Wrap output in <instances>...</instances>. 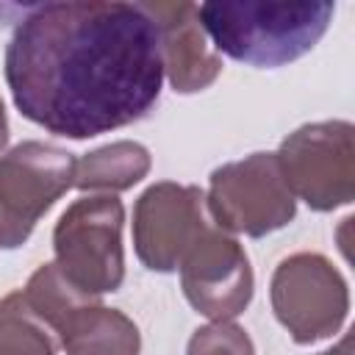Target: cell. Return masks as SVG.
I'll use <instances>...</instances> for the list:
<instances>
[{
    "mask_svg": "<svg viewBox=\"0 0 355 355\" xmlns=\"http://www.w3.org/2000/svg\"><path fill=\"white\" fill-rule=\"evenodd\" d=\"M6 80L25 119L67 139H92L158 103L161 33L144 3H44L17 25Z\"/></svg>",
    "mask_w": 355,
    "mask_h": 355,
    "instance_id": "obj_1",
    "label": "cell"
},
{
    "mask_svg": "<svg viewBox=\"0 0 355 355\" xmlns=\"http://www.w3.org/2000/svg\"><path fill=\"white\" fill-rule=\"evenodd\" d=\"M336 6L311 3H202L197 6L205 36L230 58L250 67L297 61L324 36Z\"/></svg>",
    "mask_w": 355,
    "mask_h": 355,
    "instance_id": "obj_2",
    "label": "cell"
},
{
    "mask_svg": "<svg viewBox=\"0 0 355 355\" xmlns=\"http://www.w3.org/2000/svg\"><path fill=\"white\" fill-rule=\"evenodd\" d=\"M125 208L114 194L75 200L53 230L55 266L86 294H108L122 286Z\"/></svg>",
    "mask_w": 355,
    "mask_h": 355,
    "instance_id": "obj_3",
    "label": "cell"
},
{
    "mask_svg": "<svg viewBox=\"0 0 355 355\" xmlns=\"http://www.w3.org/2000/svg\"><path fill=\"white\" fill-rule=\"evenodd\" d=\"M205 208L219 230L261 239L294 219L297 200L275 153H252L214 169Z\"/></svg>",
    "mask_w": 355,
    "mask_h": 355,
    "instance_id": "obj_4",
    "label": "cell"
},
{
    "mask_svg": "<svg viewBox=\"0 0 355 355\" xmlns=\"http://www.w3.org/2000/svg\"><path fill=\"white\" fill-rule=\"evenodd\" d=\"M355 128L344 119L302 125L275 153L294 197L333 211L355 197Z\"/></svg>",
    "mask_w": 355,
    "mask_h": 355,
    "instance_id": "obj_5",
    "label": "cell"
},
{
    "mask_svg": "<svg viewBox=\"0 0 355 355\" xmlns=\"http://www.w3.org/2000/svg\"><path fill=\"white\" fill-rule=\"evenodd\" d=\"M75 186V158L47 141H22L0 158V247L28 241L44 211Z\"/></svg>",
    "mask_w": 355,
    "mask_h": 355,
    "instance_id": "obj_6",
    "label": "cell"
},
{
    "mask_svg": "<svg viewBox=\"0 0 355 355\" xmlns=\"http://www.w3.org/2000/svg\"><path fill=\"white\" fill-rule=\"evenodd\" d=\"M272 308L297 344L333 336L349 311V291L341 272L319 252H297L272 275Z\"/></svg>",
    "mask_w": 355,
    "mask_h": 355,
    "instance_id": "obj_7",
    "label": "cell"
},
{
    "mask_svg": "<svg viewBox=\"0 0 355 355\" xmlns=\"http://www.w3.org/2000/svg\"><path fill=\"white\" fill-rule=\"evenodd\" d=\"M208 227L205 194L197 186L155 183L133 208V247L139 261L153 272H175Z\"/></svg>",
    "mask_w": 355,
    "mask_h": 355,
    "instance_id": "obj_8",
    "label": "cell"
},
{
    "mask_svg": "<svg viewBox=\"0 0 355 355\" xmlns=\"http://www.w3.org/2000/svg\"><path fill=\"white\" fill-rule=\"evenodd\" d=\"M180 286L191 308L214 322L239 316L252 300V269L244 247L208 227L180 261Z\"/></svg>",
    "mask_w": 355,
    "mask_h": 355,
    "instance_id": "obj_9",
    "label": "cell"
},
{
    "mask_svg": "<svg viewBox=\"0 0 355 355\" xmlns=\"http://www.w3.org/2000/svg\"><path fill=\"white\" fill-rule=\"evenodd\" d=\"M161 33L164 72L175 92L191 94L208 89L222 72L219 55L211 50L194 3H144Z\"/></svg>",
    "mask_w": 355,
    "mask_h": 355,
    "instance_id": "obj_10",
    "label": "cell"
},
{
    "mask_svg": "<svg viewBox=\"0 0 355 355\" xmlns=\"http://www.w3.org/2000/svg\"><path fill=\"white\" fill-rule=\"evenodd\" d=\"M67 355H139L141 336L133 319L116 308L86 302L53 333Z\"/></svg>",
    "mask_w": 355,
    "mask_h": 355,
    "instance_id": "obj_11",
    "label": "cell"
},
{
    "mask_svg": "<svg viewBox=\"0 0 355 355\" xmlns=\"http://www.w3.org/2000/svg\"><path fill=\"white\" fill-rule=\"evenodd\" d=\"M150 172V153L139 141H114L75 161L80 191H125Z\"/></svg>",
    "mask_w": 355,
    "mask_h": 355,
    "instance_id": "obj_12",
    "label": "cell"
},
{
    "mask_svg": "<svg viewBox=\"0 0 355 355\" xmlns=\"http://www.w3.org/2000/svg\"><path fill=\"white\" fill-rule=\"evenodd\" d=\"M22 297H25L28 308L50 327V333H55V327H58L69 313H75V311L83 308L86 302H94V300H97L94 294H86V291H80L78 286H72V283L61 275V269H58L55 263H42V266L31 275L28 286L22 288Z\"/></svg>",
    "mask_w": 355,
    "mask_h": 355,
    "instance_id": "obj_13",
    "label": "cell"
},
{
    "mask_svg": "<svg viewBox=\"0 0 355 355\" xmlns=\"http://www.w3.org/2000/svg\"><path fill=\"white\" fill-rule=\"evenodd\" d=\"M0 355H55L50 327L28 308L22 291L0 300Z\"/></svg>",
    "mask_w": 355,
    "mask_h": 355,
    "instance_id": "obj_14",
    "label": "cell"
},
{
    "mask_svg": "<svg viewBox=\"0 0 355 355\" xmlns=\"http://www.w3.org/2000/svg\"><path fill=\"white\" fill-rule=\"evenodd\" d=\"M186 355H255V347L244 327L225 322H211L189 338Z\"/></svg>",
    "mask_w": 355,
    "mask_h": 355,
    "instance_id": "obj_15",
    "label": "cell"
},
{
    "mask_svg": "<svg viewBox=\"0 0 355 355\" xmlns=\"http://www.w3.org/2000/svg\"><path fill=\"white\" fill-rule=\"evenodd\" d=\"M322 355H352V336L347 333L333 349H327V352H322Z\"/></svg>",
    "mask_w": 355,
    "mask_h": 355,
    "instance_id": "obj_16",
    "label": "cell"
},
{
    "mask_svg": "<svg viewBox=\"0 0 355 355\" xmlns=\"http://www.w3.org/2000/svg\"><path fill=\"white\" fill-rule=\"evenodd\" d=\"M8 144V119H6V108H3V100H0V153L6 150Z\"/></svg>",
    "mask_w": 355,
    "mask_h": 355,
    "instance_id": "obj_17",
    "label": "cell"
}]
</instances>
